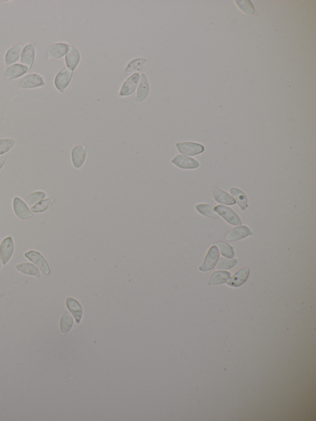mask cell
Listing matches in <instances>:
<instances>
[{
    "label": "cell",
    "mask_w": 316,
    "mask_h": 421,
    "mask_svg": "<svg viewBox=\"0 0 316 421\" xmlns=\"http://www.w3.org/2000/svg\"><path fill=\"white\" fill-rule=\"evenodd\" d=\"M18 87L23 89H32L45 85V81L39 74L32 73L23 77L18 81Z\"/></svg>",
    "instance_id": "2"
},
{
    "label": "cell",
    "mask_w": 316,
    "mask_h": 421,
    "mask_svg": "<svg viewBox=\"0 0 316 421\" xmlns=\"http://www.w3.org/2000/svg\"><path fill=\"white\" fill-rule=\"evenodd\" d=\"M29 71L28 67L22 64L15 63L6 67L5 77L7 80H11L20 78Z\"/></svg>",
    "instance_id": "17"
},
{
    "label": "cell",
    "mask_w": 316,
    "mask_h": 421,
    "mask_svg": "<svg viewBox=\"0 0 316 421\" xmlns=\"http://www.w3.org/2000/svg\"><path fill=\"white\" fill-rule=\"evenodd\" d=\"M219 249L220 253L221 255L227 258H232L234 257V252L233 248L229 244L224 242V241H219L216 243Z\"/></svg>",
    "instance_id": "31"
},
{
    "label": "cell",
    "mask_w": 316,
    "mask_h": 421,
    "mask_svg": "<svg viewBox=\"0 0 316 421\" xmlns=\"http://www.w3.org/2000/svg\"><path fill=\"white\" fill-rule=\"evenodd\" d=\"M55 200L54 198H48L44 199L35 204L31 208V211L34 213H42L47 211L49 208L54 203Z\"/></svg>",
    "instance_id": "28"
},
{
    "label": "cell",
    "mask_w": 316,
    "mask_h": 421,
    "mask_svg": "<svg viewBox=\"0 0 316 421\" xmlns=\"http://www.w3.org/2000/svg\"><path fill=\"white\" fill-rule=\"evenodd\" d=\"M215 211L230 224L233 225L241 224V221L239 216L229 207L218 205L215 207Z\"/></svg>",
    "instance_id": "12"
},
{
    "label": "cell",
    "mask_w": 316,
    "mask_h": 421,
    "mask_svg": "<svg viewBox=\"0 0 316 421\" xmlns=\"http://www.w3.org/2000/svg\"><path fill=\"white\" fill-rule=\"evenodd\" d=\"M73 72L71 70L64 67L60 70L55 76L54 83L56 88L61 93H63L65 89L68 87L73 78Z\"/></svg>",
    "instance_id": "3"
},
{
    "label": "cell",
    "mask_w": 316,
    "mask_h": 421,
    "mask_svg": "<svg viewBox=\"0 0 316 421\" xmlns=\"http://www.w3.org/2000/svg\"><path fill=\"white\" fill-rule=\"evenodd\" d=\"M1 263H2V262H1V258H0V273H1Z\"/></svg>",
    "instance_id": "35"
},
{
    "label": "cell",
    "mask_w": 316,
    "mask_h": 421,
    "mask_svg": "<svg viewBox=\"0 0 316 421\" xmlns=\"http://www.w3.org/2000/svg\"><path fill=\"white\" fill-rule=\"evenodd\" d=\"M0 239H1V233H0Z\"/></svg>",
    "instance_id": "36"
},
{
    "label": "cell",
    "mask_w": 316,
    "mask_h": 421,
    "mask_svg": "<svg viewBox=\"0 0 316 421\" xmlns=\"http://www.w3.org/2000/svg\"><path fill=\"white\" fill-rule=\"evenodd\" d=\"M24 257L36 265L41 273L46 276L50 275L51 273L50 266L47 261L40 253L36 250H30L25 253Z\"/></svg>",
    "instance_id": "1"
},
{
    "label": "cell",
    "mask_w": 316,
    "mask_h": 421,
    "mask_svg": "<svg viewBox=\"0 0 316 421\" xmlns=\"http://www.w3.org/2000/svg\"><path fill=\"white\" fill-rule=\"evenodd\" d=\"M237 264V260L232 258H220L218 262L216 269H232Z\"/></svg>",
    "instance_id": "32"
},
{
    "label": "cell",
    "mask_w": 316,
    "mask_h": 421,
    "mask_svg": "<svg viewBox=\"0 0 316 421\" xmlns=\"http://www.w3.org/2000/svg\"><path fill=\"white\" fill-rule=\"evenodd\" d=\"M74 324L73 318L68 311H66L61 316L59 322L60 331L63 335H66L71 331Z\"/></svg>",
    "instance_id": "25"
},
{
    "label": "cell",
    "mask_w": 316,
    "mask_h": 421,
    "mask_svg": "<svg viewBox=\"0 0 316 421\" xmlns=\"http://www.w3.org/2000/svg\"><path fill=\"white\" fill-rule=\"evenodd\" d=\"M24 47V44L18 43L17 45H14L12 47L8 49L5 55H4V65L6 67H8L11 66V65L15 64V62L20 60V55H21L22 49Z\"/></svg>",
    "instance_id": "15"
},
{
    "label": "cell",
    "mask_w": 316,
    "mask_h": 421,
    "mask_svg": "<svg viewBox=\"0 0 316 421\" xmlns=\"http://www.w3.org/2000/svg\"><path fill=\"white\" fill-rule=\"evenodd\" d=\"M139 80H140V74L139 73L133 74L125 79L121 88H120L119 94H118L119 97H128L133 94L137 89Z\"/></svg>",
    "instance_id": "7"
},
{
    "label": "cell",
    "mask_w": 316,
    "mask_h": 421,
    "mask_svg": "<svg viewBox=\"0 0 316 421\" xmlns=\"http://www.w3.org/2000/svg\"><path fill=\"white\" fill-rule=\"evenodd\" d=\"M46 194L43 191H37L31 193L28 195L26 199V204L30 208H32L35 204L45 199Z\"/></svg>",
    "instance_id": "29"
},
{
    "label": "cell",
    "mask_w": 316,
    "mask_h": 421,
    "mask_svg": "<svg viewBox=\"0 0 316 421\" xmlns=\"http://www.w3.org/2000/svg\"><path fill=\"white\" fill-rule=\"evenodd\" d=\"M172 162L178 168L182 169H195L199 166L197 160L183 155L176 156L172 160Z\"/></svg>",
    "instance_id": "14"
},
{
    "label": "cell",
    "mask_w": 316,
    "mask_h": 421,
    "mask_svg": "<svg viewBox=\"0 0 316 421\" xmlns=\"http://www.w3.org/2000/svg\"><path fill=\"white\" fill-rule=\"evenodd\" d=\"M13 208L16 216L20 220H27L33 217V214L30 210L29 206L20 197L14 198Z\"/></svg>",
    "instance_id": "5"
},
{
    "label": "cell",
    "mask_w": 316,
    "mask_h": 421,
    "mask_svg": "<svg viewBox=\"0 0 316 421\" xmlns=\"http://www.w3.org/2000/svg\"><path fill=\"white\" fill-rule=\"evenodd\" d=\"M252 235L249 228L245 225L234 228L225 237V241H236L243 239Z\"/></svg>",
    "instance_id": "16"
},
{
    "label": "cell",
    "mask_w": 316,
    "mask_h": 421,
    "mask_svg": "<svg viewBox=\"0 0 316 421\" xmlns=\"http://www.w3.org/2000/svg\"><path fill=\"white\" fill-rule=\"evenodd\" d=\"M146 59L143 58H136L130 61L127 65L124 71V79L129 78V76L135 73H140L142 70L144 64L146 62Z\"/></svg>",
    "instance_id": "19"
},
{
    "label": "cell",
    "mask_w": 316,
    "mask_h": 421,
    "mask_svg": "<svg viewBox=\"0 0 316 421\" xmlns=\"http://www.w3.org/2000/svg\"><path fill=\"white\" fill-rule=\"evenodd\" d=\"M231 277V274L227 271H216L211 276L209 280V285H217L223 284L228 281Z\"/></svg>",
    "instance_id": "24"
},
{
    "label": "cell",
    "mask_w": 316,
    "mask_h": 421,
    "mask_svg": "<svg viewBox=\"0 0 316 421\" xmlns=\"http://www.w3.org/2000/svg\"><path fill=\"white\" fill-rule=\"evenodd\" d=\"M69 46H70L69 44L64 42L53 43L48 49L47 55H46L48 61L59 60L63 57L66 55Z\"/></svg>",
    "instance_id": "8"
},
{
    "label": "cell",
    "mask_w": 316,
    "mask_h": 421,
    "mask_svg": "<svg viewBox=\"0 0 316 421\" xmlns=\"http://www.w3.org/2000/svg\"><path fill=\"white\" fill-rule=\"evenodd\" d=\"M219 258V251L216 246H211L207 253L203 264L199 267V270L202 272L210 271L215 268Z\"/></svg>",
    "instance_id": "11"
},
{
    "label": "cell",
    "mask_w": 316,
    "mask_h": 421,
    "mask_svg": "<svg viewBox=\"0 0 316 421\" xmlns=\"http://www.w3.org/2000/svg\"><path fill=\"white\" fill-rule=\"evenodd\" d=\"M16 269L20 273L24 274V275L35 277V278L38 279L41 278L40 271L36 265L31 263V262L18 264L16 265Z\"/></svg>",
    "instance_id": "22"
},
{
    "label": "cell",
    "mask_w": 316,
    "mask_h": 421,
    "mask_svg": "<svg viewBox=\"0 0 316 421\" xmlns=\"http://www.w3.org/2000/svg\"><path fill=\"white\" fill-rule=\"evenodd\" d=\"M213 196L217 203L226 204V205H234L236 204V200L234 198L217 187L213 188Z\"/></svg>",
    "instance_id": "23"
},
{
    "label": "cell",
    "mask_w": 316,
    "mask_h": 421,
    "mask_svg": "<svg viewBox=\"0 0 316 421\" xmlns=\"http://www.w3.org/2000/svg\"><path fill=\"white\" fill-rule=\"evenodd\" d=\"M7 161V156L6 155L0 156V171L3 168Z\"/></svg>",
    "instance_id": "34"
},
{
    "label": "cell",
    "mask_w": 316,
    "mask_h": 421,
    "mask_svg": "<svg viewBox=\"0 0 316 421\" xmlns=\"http://www.w3.org/2000/svg\"><path fill=\"white\" fill-rule=\"evenodd\" d=\"M66 304L67 308L75 318L77 324H79L82 320L83 315V309L80 304L76 299L72 297L67 298Z\"/></svg>",
    "instance_id": "21"
},
{
    "label": "cell",
    "mask_w": 316,
    "mask_h": 421,
    "mask_svg": "<svg viewBox=\"0 0 316 421\" xmlns=\"http://www.w3.org/2000/svg\"><path fill=\"white\" fill-rule=\"evenodd\" d=\"M231 193L241 210H245L248 207V199L245 193L237 188H231Z\"/></svg>",
    "instance_id": "26"
},
{
    "label": "cell",
    "mask_w": 316,
    "mask_h": 421,
    "mask_svg": "<svg viewBox=\"0 0 316 421\" xmlns=\"http://www.w3.org/2000/svg\"><path fill=\"white\" fill-rule=\"evenodd\" d=\"M36 58V44L31 43L25 45L22 49L20 55V62L28 67L29 71L33 66Z\"/></svg>",
    "instance_id": "13"
},
{
    "label": "cell",
    "mask_w": 316,
    "mask_h": 421,
    "mask_svg": "<svg viewBox=\"0 0 316 421\" xmlns=\"http://www.w3.org/2000/svg\"><path fill=\"white\" fill-rule=\"evenodd\" d=\"M237 4L240 7V9L248 15H253L255 9L252 4L249 1H236Z\"/></svg>",
    "instance_id": "33"
},
{
    "label": "cell",
    "mask_w": 316,
    "mask_h": 421,
    "mask_svg": "<svg viewBox=\"0 0 316 421\" xmlns=\"http://www.w3.org/2000/svg\"><path fill=\"white\" fill-rule=\"evenodd\" d=\"M249 274L250 269L248 267L240 269L227 281V284L232 287H240L247 280Z\"/></svg>",
    "instance_id": "20"
},
{
    "label": "cell",
    "mask_w": 316,
    "mask_h": 421,
    "mask_svg": "<svg viewBox=\"0 0 316 421\" xmlns=\"http://www.w3.org/2000/svg\"><path fill=\"white\" fill-rule=\"evenodd\" d=\"M16 145L15 139L11 138L0 139V156L8 153Z\"/></svg>",
    "instance_id": "30"
},
{
    "label": "cell",
    "mask_w": 316,
    "mask_h": 421,
    "mask_svg": "<svg viewBox=\"0 0 316 421\" xmlns=\"http://www.w3.org/2000/svg\"><path fill=\"white\" fill-rule=\"evenodd\" d=\"M14 250H15V244H14L13 237L11 236L6 237L0 244V258L3 266H5L12 258Z\"/></svg>",
    "instance_id": "4"
},
{
    "label": "cell",
    "mask_w": 316,
    "mask_h": 421,
    "mask_svg": "<svg viewBox=\"0 0 316 421\" xmlns=\"http://www.w3.org/2000/svg\"><path fill=\"white\" fill-rule=\"evenodd\" d=\"M80 55L79 51L74 46L70 45L65 55V62L67 68L71 71L75 70L80 62Z\"/></svg>",
    "instance_id": "18"
},
{
    "label": "cell",
    "mask_w": 316,
    "mask_h": 421,
    "mask_svg": "<svg viewBox=\"0 0 316 421\" xmlns=\"http://www.w3.org/2000/svg\"><path fill=\"white\" fill-rule=\"evenodd\" d=\"M176 147L181 154L188 157L200 154L204 151V147L201 144L189 141L176 143Z\"/></svg>",
    "instance_id": "9"
},
{
    "label": "cell",
    "mask_w": 316,
    "mask_h": 421,
    "mask_svg": "<svg viewBox=\"0 0 316 421\" xmlns=\"http://www.w3.org/2000/svg\"><path fill=\"white\" fill-rule=\"evenodd\" d=\"M87 155V148L85 145L74 146L71 151V161L76 169H80L84 164Z\"/></svg>",
    "instance_id": "10"
},
{
    "label": "cell",
    "mask_w": 316,
    "mask_h": 421,
    "mask_svg": "<svg viewBox=\"0 0 316 421\" xmlns=\"http://www.w3.org/2000/svg\"><path fill=\"white\" fill-rule=\"evenodd\" d=\"M197 209L199 213L206 216V217L215 219V220H219L220 219L219 215L216 212L215 206L211 205V204H198L197 206Z\"/></svg>",
    "instance_id": "27"
},
{
    "label": "cell",
    "mask_w": 316,
    "mask_h": 421,
    "mask_svg": "<svg viewBox=\"0 0 316 421\" xmlns=\"http://www.w3.org/2000/svg\"><path fill=\"white\" fill-rule=\"evenodd\" d=\"M150 91V86L147 76L145 74H141L140 80L137 85V94L134 99L136 103H141L145 101L149 95Z\"/></svg>",
    "instance_id": "6"
}]
</instances>
